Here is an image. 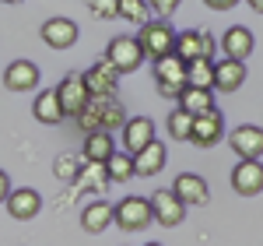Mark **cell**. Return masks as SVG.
Returning a JSON list of instances; mask_svg holds the SVG:
<instances>
[{"mask_svg":"<svg viewBox=\"0 0 263 246\" xmlns=\"http://www.w3.org/2000/svg\"><path fill=\"white\" fill-rule=\"evenodd\" d=\"M147 7H151V14H158V21H168L172 14H176L179 4H176V0H151Z\"/></svg>","mask_w":263,"mask_h":246,"instance_id":"cell-31","label":"cell"},{"mask_svg":"<svg viewBox=\"0 0 263 246\" xmlns=\"http://www.w3.org/2000/svg\"><path fill=\"white\" fill-rule=\"evenodd\" d=\"M214 53H218V39H214L211 32L190 28V32H179V36H176V57H179L182 63H197V60L214 63Z\"/></svg>","mask_w":263,"mask_h":246,"instance_id":"cell-3","label":"cell"},{"mask_svg":"<svg viewBox=\"0 0 263 246\" xmlns=\"http://www.w3.org/2000/svg\"><path fill=\"white\" fill-rule=\"evenodd\" d=\"M176 28H172V21H147L141 28V36H134L137 46H141L144 60H165V57H176Z\"/></svg>","mask_w":263,"mask_h":246,"instance_id":"cell-2","label":"cell"},{"mask_svg":"<svg viewBox=\"0 0 263 246\" xmlns=\"http://www.w3.org/2000/svg\"><path fill=\"white\" fill-rule=\"evenodd\" d=\"M102 169H105V180H109V183H126V180L137 176V172H134V155H126V151H116Z\"/></svg>","mask_w":263,"mask_h":246,"instance_id":"cell-25","label":"cell"},{"mask_svg":"<svg viewBox=\"0 0 263 246\" xmlns=\"http://www.w3.org/2000/svg\"><path fill=\"white\" fill-rule=\"evenodd\" d=\"M116 14L123 21H134L144 28L151 21V7H147V0H116Z\"/></svg>","mask_w":263,"mask_h":246,"instance_id":"cell-27","label":"cell"},{"mask_svg":"<svg viewBox=\"0 0 263 246\" xmlns=\"http://www.w3.org/2000/svg\"><path fill=\"white\" fill-rule=\"evenodd\" d=\"M218 49L224 53V60L242 63L246 57H253V49H256V39H253V32H249V28H242V25H232V28H228V32L221 36Z\"/></svg>","mask_w":263,"mask_h":246,"instance_id":"cell-12","label":"cell"},{"mask_svg":"<svg viewBox=\"0 0 263 246\" xmlns=\"http://www.w3.org/2000/svg\"><path fill=\"white\" fill-rule=\"evenodd\" d=\"M105 63L116 71V74H134L144 63V53L134 36H116V39L105 46Z\"/></svg>","mask_w":263,"mask_h":246,"instance_id":"cell-5","label":"cell"},{"mask_svg":"<svg viewBox=\"0 0 263 246\" xmlns=\"http://www.w3.org/2000/svg\"><path fill=\"white\" fill-rule=\"evenodd\" d=\"M126 109H123L116 99H88V106L81 109V116H78V127L84 130V137L88 134H116L126 127Z\"/></svg>","mask_w":263,"mask_h":246,"instance_id":"cell-1","label":"cell"},{"mask_svg":"<svg viewBox=\"0 0 263 246\" xmlns=\"http://www.w3.org/2000/svg\"><path fill=\"white\" fill-rule=\"evenodd\" d=\"M39 81H42V71H39V63H32V60H14L4 71V88L7 92H35Z\"/></svg>","mask_w":263,"mask_h":246,"instance_id":"cell-11","label":"cell"},{"mask_svg":"<svg viewBox=\"0 0 263 246\" xmlns=\"http://www.w3.org/2000/svg\"><path fill=\"white\" fill-rule=\"evenodd\" d=\"M88 11H91L95 18H102V21L120 18V14H116V0H91V4H88Z\"/></svg>","mask_w":263,"mask_h":246,"instance_id":"cell-30","label":"cell"},{"mask_svg":"<svg viewBox=\"0 0 263 246\" xmlns=\"http://www.w3.org/2000/svg\"><path fill=\"white\" fill-rule=\"evenodd\" d=\"M155 120H147V116H134V120H126L123 127V151L126 155H141L147 144H155Z\"/></svg>","mask_w":263,"mask_h":246,"instance_id":"cell-13","label":"cell"},{"mask_svg":"<svg viewBox=\"0 0 263 246\" xmlns=\"http://www.w3.org/2000/svg\"><path fill=\"white\" fill-rule=\"evenodd\" d=\"M207 7L211 11H228V7H235V0H207Z\"/></svg>","mask_w":263,"mask_h":246,"instance_id":"cell-33","label":"cell"},{"mask_svg":"<svg viewBox=\"0 0 263 246\" xmlns=\"http://www.w3.org/2000/svg\"><path fill=\"white\" fill-rule=\"evenodd\" d=\"M7 197H11V176H7V172L0 169V204H4Z\"/></svg>","mask_w":263,"mask_h":246,"instance_id":"cell-32","label":"cell"},{"mask_svg":"<svg viewBox=\"0 0 263 246\" xmlns=\"http://www.w3.org/2000/svg\"><path fill=\"white\" fill-rule=\"evenodd\" d=\"M165 162H168V151H165L162 141H155V144H147L141 155H134V172L137 176H158L165 169Z\"/></svg>","mask_w":263,"mask_h":246,"instance_id":"cell-22","label":"cell"},{"mask_svg":"<svg viewBox=\"0 0 263 246\" xmlns=\"http://www.w3.org/2000/svg\"><path fill=\"white\" fill-rule=\"evenodd\" d=\"M144 246H162V243H144Z\"/></svg>","mask_w":263,"mask_h":246,"instance_id":"cell-35","label":"cell"},{"mask_svg":"<svg viewBox=\"0 0 263 246\" xmlns=\"http://www.w3.org/2000/svg\"><path fill=\"white\" fill-rule=\"evenodd\" d=\"M32 113H35V120H39V123H46V127H57V123L63 120V106H60L57 88L39 92V95H35V106H32Z\"/></svg>","mask_w":263,"mask_h":246,"instance_id":"cell-24","label":"cell"},{"mask_svg":"<svg viewBox=\"0 0 263 246\" xmlns=\"http://www.w3.org/2000/svg\"><path fill=\"white\" fill-rule=\"evenodd\" d=\"M4 204H7V215L14 222H32L42 211V197H39V190H32V186H18V190H11V197Z\"/></svg>","mask_w":263,"mask_h":246,"instance_id":"cell-15","label":"cell"},{"mask_svg":"<svg viewBox=\"0 0 263 246\" xmlns=\"http://www.w3.org/2000/svg\"><path fill=\"white\" fill-rule=\"evenodd\" d=\"M193 134V116H186L182 109H172L168 113V137L172 141H190Z\"/></svg>","mask_w":263,"mask_h":246,"instance_id":"cell-28","label":"cell"},{"mask_svg":"<svg viewBox=\"0 0 263 246\" xmlns=\"http://www.w3.org/2000/svg\"><path fill=\"white\" fill-rule=\"evenodd\" d=\"M186 88H200V92H214V63H207V60L186 63Z\"/></svg>","mask_w":263,"mask_h":246,"instance_id":"cell-26","label":"cell"},{"mask_svg":"<svg viewBox=\"0 0 263 246\" xmlns=\"http://www.w3.org/2000/svg\"><path fill=\"white\" fill-rule=\"evenodd\" d=\"M228 148L239 155V162H260L263 159V127L242 123L228 134Z\"/></svg>","mask_w":263,"mask_h":246,"instance_id":"cell-8","label":"cell"},{"mask_svg":"<svg viewBox=\"0 0 263 246\" xmlns=\"http://www.w3.org/2000/svg\"><path fill=\"white\" fill-rule=\"evenodd\" d=\"M109 225H112V204H109V201H91V204H84L81 229L88 236H99V232H105Z\"/></svg>","mask_w":263,"mask_h":246,"instance_id":"cell-21","label":"cell"},{"mask_svg":"<svg viewBox=\"0 0 263 246\" xmlns=\"http://www.w3.org/2000/svg\"><path fill=\"white\" fill-rule=\"evenodd\" d=\"M172 194H176V201H179L182 207L211 204V186H207V180L197 176V172H179V176L172 180Z\"/></svg>","mask_w":263,"mask_h":246,"instance_id":"cell-9","label":"cell"},{"mask_svg":"<svg viewBox=\"0 0 263 246\" xmlns=\"http://www.w3.org/2000/svg\"><path fill=\"white\" fill-rule=\"evenodd\" d=\"M116 155V137L112 134H88L84 137V155H81V162H88V165H105L109 159Z\"/></svg>","mask_w":263,"mask_h":246,"instance_id":"cell-19","label":"cell"},{"mask_svg":"<svg viewBox=\"0 0 263 246\" xmlns=\"http://www.w3.org/2000/svg\"><path fill=\"white\" fill-rule=\"evenodd\" d=\"M112 222H116L123 232H144V229L155 222V218H151V204H147V197L130 194V197H123L120 204H112Z\"/></svg>","mask_w":263,"mask_h":246,"instance_id":"cell-4","label":"cell"},{"mask_svg":"<svg viewBox=\"0 0 263 246\" xmlns=\"http://www.w3.org/2000/svg\"><path fill=\"white\" fill-rule=\"evenodd\" d=\"M221 137H224V116H221V109H214V113H207V116H197V120H193L190 144H197V148H214Z\"/></svg>","mask_w":263,"mask_h":246,"instance_id":"cell-17","label":"cell"},{"mask_svg":"<svg viewBox=\"0 0 263 246\" xmlns=\"http://www.w3.org/2000/svg\"><path fill=\"white\" fill-rule=\"evenodd\" d=\"M176 109H182L186 116H207V113H214L218 106H214V92H200V88H186L179 95V106Z\"/></svg>","mask_w":263,"mask_h":246,"instance_id":"cell-23","label":"cell"},{"mask_svg":"<svg viewBox=\"0 0 263 246\" xmlns=\"http://www.w3.org/2000/svg\"><path fill=\"white\" fill-rule=\"evenodd\" d=\"M155 84H158V95L162 99H176L186 92V63L179 57H165L155 63Z\"/></svg>","mask_w":263,"mask_h":246,"instance_id":"cell-6","label":"cell"},{"mask_svg":"<svg viewBox=\"0 0 263 246\" xmlns=\"http://www.w3.org/2000/svg\"><path fill=\"white\" fill-rule=\"evenodd\" d=\"M53 176L57 180H78L81 176V155H60L53 162Z\"/></svg>","mask_w":263,"mask_h":246,"instance_id":"cell-29","label":"cell"},{"mask_svg":"<svg viewBox=\"0 0 263 246\" xmlns=\"http://www.w3.org/2000/svg\"><path fill=\"white\" fill-rule=\"evenodd\" d=\"M147 204H151V218L162 229H176V225H182V218H186V207L176 201L172 190H155V194L147 197Z\"/></svg>","mask_w":263,"mask_h":246,"instance_id":"cell-10","label":"cell"},{"mask_svg":"<svg viewBox=\"0 0 263 246\" xmlns=\"http://www.w3.org/2000/svg\"><path fill=\"white\" fill-rule=\"evenodd\" d=\"M42 42L49 46V49H70L74 42H78V21H70V18H49V21H42Z\"/></svg>","mask_w":263,"mask_h":246,"instance_id":"cell-16","label":"cell"},{"mask_svg":"<svg viewBox=\"0 0 263 246\" xmlns=\"http://www.w3.org/2000/svg\"><path fill=\"white\" fill-rule=\"evenodd\" d=\"M246 84V63L235 60H218L214 63V92H239Z\"/></svg>","mask_w":263,"mask_h":246,"instance_id":"cell-20","label":"cell"},{"mask_svg":"<svg viewBox=\"0 0 263 246\" xmlns=\"http://www.w3.org/2000/svg\"><path fill=\"white\" fill-rule=\"evenodd\" d=\"M81 78H84V92H88V99H116V92H120V74H116L105 60L91 63Z\"/></svg>","mask_w":263,"mask_h":246,"instance_id":"cell-7","label":"cell"},{"mask_svg":"<svg viewBox=\"0 0 263 246\" xmlns=\"http://www.w3.org/2000/svg\"><path fill=\"white\" fill-rule=\"evenodd\" d=\"M57 95H60L63 116H81V109L88 106V92H84V78L81 74H67L60 84H57Z\"/></svg>","mask_w":263,"mask_h":246,"instance_id":"cell-14","label":"cell"},{"mask_svg":"<svg viewBox=\"0 0 263 246\" xmlns=\"http://www.w3.org/2000/svg\"><path fill=\"white\" fill-rule=\"evenodd\" d=\"M232 190L239 197H256L263 194V162H239L232 169Z\"/></svg>","mask_w":263,"mask_h":246,"instance_id":"cell-18","label":"cell"},{"mask_svg":"<svg viewBox=\"0 0 263 246\" xmlns=\"http://www.w3.org/2000/svg\"><path fill=\"white\" fill-rule=\"evenodd\" d=\"M249 7H253L256 14H263V0H249Z\"/></svg>","mask_w":263,"mask_h":246,"instance_id":"cell-34","label":"cell"}]
</instances>
